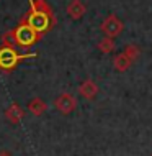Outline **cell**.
Here are the masks:
<instances>
[{"mask_svg":"<svg viewBox=\"0 0 152 156\" xmlns=\"http://www.w3.org/2000/svg\"><path fill=\"white\" fill-rule=\"evenodd\" d=\"M123 28H124L123 22H121L116 15H108L106 18L103 20V23H101V31L110 38H116L121 31H123Z\"/></svg>","mask_w":152,"mask_h":156,"instance_id":"cell-5","label":"cell"},{"mask_svg":"<svg viewBox=\"0 0 152 156\" xmlns=\"http://www.w3.org/2000/svg\"><path fill=\"white\" fill-rule=\"evenodd\" d=\"M54 107H56V110L59 113L69 115V113H72L75 110V107H77V99H75L74 95L64 92V94H61L56 100H54Z\"/></svg>","mask_w":152,"mask_h":156,"instance_id":"cell-4","label":"cell"},{"mask_svg":"<svg viewBox=\"0 0 152 156\" xmlns=\"http://www.w3.org/2000/svg\"><path fill=\"white\" fill-rule=\"evenodd\" d=\"M39 36H41L39 33H36L25 20H22L18 27L7 31L2 36V40H3V44H15L18 48H29L39 40Z\"/></svg>","mask_w":152,"mask_h":156,"instance_id":"cell-2","label":"cell"},{"mask_svg":"<svg viewBox=\"0 0 152 156\" xmlns=\"http://www.w3.org/2000/svg\"><path fill=\"white\" fill-rule=\"evenodd\" d=\"M36 54H20L12 44H3L0 48V69L2 71H13L16 64H18L25 58H33Z\"/></svg>","mask_w":152,"mask_h":156,"instance_id":"cell-3","label":"cell"},{"mask_svg":"<svg viewBox=\"0 0 152 156\" xmlns=\"http://www.w3.org/2000/svg\"><path fill=\"white\" fill-rule=\"evenodd\" d=\"M79 94L85 100H93L96 97V94H98V86H96L92 79H85V81L79 86Z\"/></svg>","mask_w":152,"mask_h":156,"instance_id":"cell-6","label":"cell"},{"mask_svg":"<svg viewBox=\"0 0 152 156\" xmlns=\"http://www.w3.org/2000/svg\"><path fill=\"white\" fill-rule=\"evenodd\" d=\"M23 20L39 35L49 31L56 25V16L46 0H29V10Z\"/></svg>","mask_w":152,"mask_h":156,"instance_id":"cell-1","label":"cell"},{"mask_svg":"<svg viewBox=\"0 0 152 156\" xmlns=\"http://www.w3.org/2000/svg\"><path fill=\"white\" fill-rule=\"evenodd\" d=\"M131 64H133V61H131L124 53L116 54L115 59H113V66H115V69L118 71V73H124V71H128L131 67Z\"/></svg>","mask_w":152,"mask_h":156,"instance_id":"cell-10","label":"cell"},{"mask_svg":"<svg viewBox=\"0 0 152 156\" xmlns=\"http://www.w3.org/2000/svg\"><path fill=\"white\" fill-rule=\"evenodd\" d=\"M23 117H25V110L20 107L18 104H12L10 107L5 110V119L10 122V123H13V125L20 123V122L23 120Z\"/></svg>","mask_w":152,"mask_h":156,"instance_id":"cell-8","label":"cell"},{"mask_svg":"<svg viewBox=\"0 0 152 156\" xmlns=\"http://www.w3.org/2000/svg\"><path fill=\"white\" fill-rule=\"evenodd\" d=\"M87 8L82 3V0H70L69 5H67V15L72 20H80L83 15H85Z\"/></svg>","mask_w":152,"mask_h":156,"instance_id":"cell-7","label":"cell"},{"mask_svg":"<svg viewBox=\"0 0 152 156\" xmlns=\"http://www.w3.org/2000/svg\"><path fill=\"white\" fill-rule=\"evenodd\" d=\"M46 108H48V105H46V102L43 99H39V97L31 99V100H29V104H28V110L31 112L35 117H41L46 112Z\"/></svg>","mask_w":152,"mask_h":156,"instance_id":"cell-9","label":"cell"},{"mask_svg":"<svg viewBox=\"0 0 152 156\" xmlns=\"http://www.w3.org/2000/svg\"><path fill=\"white\" fill-rule=\"evenodd\" d=\"M0 156H12V153H10V151H7V150H2V151H0Z\"/></svg>","mask_w":152,"mask_h":156,"instance_id":"cell-13","label":"cell"},{"mask_svg":"<svg viewBox=\"0 0 152 156\" xmlns=\"http://www.w3.org/2000/svg\"><path fill=\"white\" fill-rule=\"evenodd\" d=\"M123 53L129 58L131 61L134 62L139 56H141V48H139V46H136V44H128V46L124 48V51H123Z\"/></svg>","mask_w":152,"mask_h":156,"instance_id":"cell-12","label":"cell"},{"mask_svg":"<svg viewBox=\"0 0 152 156\" xmlns=\"http://www.w3.org/2000/svg\"><path fill=\"white\" fill-rule=\"evenodd\" d=\"M96 48H98L101 53L108 54V53H113V51H115L116 44H115V41H113V38H110V36H105V38H101V40L98 41V44H96Z\"/></svg>","mask_w":152,"mask_h":156,"instance_id":"cell-11","label":"cell"}]
</instances>
